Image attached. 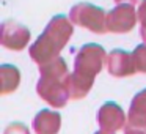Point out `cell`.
I'll use <instances>...</instances> for the list:
<instances>
[{
    "mask_svg": "<svg viewBox=\"0 0 146 134\" xmlns=\"http://www.w3.org/2000/svg\"><path fill=\"white\" fill-rule=\"evenodd\" d=\"M107 55L102 46L90 43L79 49L74 58V73L68 77V88L72 99H82L88 95L94 77L101 73Z\"/></svg>",
    "mask_w": 146,
    "mask_h": 134,
    "instance_id": "cell-1",
    "label": "cell"
},
{
    "mask_svg": "<svg viewBox=\"0 0 146 134\" xmlns=\"http://www.w3.org/2000/svg\"><path fill=\"white\" fill-rule=\"evenodd\" d=\"M72 32V22L68 17L61 16V14L54 16L50 22L46 25L44 32L30 46L29 54L32 60L38 65H44L54 58L60 57L61 49L69 41Z\"/></svg>",
    "mask_w": 146,
    "mask_h": 134,
    "instance_id": "cell-2",
    "label": "cell"
},
{
    "mask_svg": "<svg viewBox=\"0 0 146 134\" xmlns=\"http://www.w3.org/2000/svg\"><path fill=\"white\" fill-rule=\"evenodd\" d=\"M39 77L36 84V92L46 103L55 109L64 107L68 99L71 98L69 88H68V66L66 62L61 57L39 65Z\"/></svg>",
    "mask_w": 146,
    "mask_h": 134,
    "instance_id": "cell-3",
    "label": "cell"
},
{
    "mask_svg": "<svg viewBox=\"0 0 146 134\" xmlns=\"http://www.w3.org/2000/svg\"><path fill=\"white\" fill-rule=\"evenodd\" d=\"M69 21L79 27L88 29L93 33H98V35L108 32L105 11L91 3H79L72 7L69 11Z\"/></svg>",
    "mask_w": 146,
    "mask_h": 134,
    "instance_id": "cell-4",
    "label": "cell"
},
{
    "mask_svg": "<svg viewBox=\"0 0 146 134\" xmlns=\"http://www.w3.org/2000/svg\"><path fill=\"white\" fill-rule=\"evenodd\" d=\"M138 14L135 5H116L107 13V30L113 33H127L137 25Z\"/></svg>",
    "mask_w": 146,
    "mask_h": 134,
    "instance_id": "cell-5",
    "label": "cell"
},
{
    "mask_svg": "<svg viewBox=\"0 0 146 134\" xmlns=\"http://www.w3.org/2000/svg\"><path fill=\"white\" fill-rule=\"evenodd\" d=\"M30 41V30L17 21H5L0 27V43L11 51H22Z\"/></svg>",
    "mask_w": 146,
    "mask_h": 134,
    "instance_id": "cell-6",
    "label": "cell"
},
{
    "mask_svg": "<svg viewBox=\"0 0 146 134\" xmlns=\"http://www.w3.org/2000/svg\"><path fill=\"white\" fill-rule=\"evenodd\" d=\"M98 123L101 131L116 133L126 125V114L116 103H105L98 111Z\"/></svg>",
    "mask_w": 146,
    "mask_h": 134,
    "instance_id": "cell-7",
    "label": "cell"
},
{
    "mask_svg": "<svg viewBox=\"0 0 146 134\" xmlns=\"http://www.w3.org/2000/svg\"><path fill=\"white\" fill-rule=\"evenodd\" d=\"M107 70L113 77H126L137 73L132 54L123 51V49H115L108 54Z\"/></svg>",
    "mask_w": 146,
    "mask_h": 134,
    "instance_id": "cell-8",
    "label": "cell"
},
{
    "mask_svg": "<svg viewBox=\"0 0 146 134\" xmlns=\"http://www.w3.org/2000/svg\"><path fill=\"white\" fill-rule=\"evenodd\" d=\"M126 126L146 133V88L133 96L127 114Z\"/></svg>",
    "mask_w": 146,
    "mask_h": 134,
    "instance_id": "cell-9",
    "label": "cell"
},
{
    "mask_svg": "<svg viewBox=\"0 0 146 134\" xmlns=\"http://www.w3.org/2000/svg\"><path fill=\"white\" fill-rule=\"evenodd\" d=\"M61 126V117L58 112L42 109L33 118V129L36 134H58Z\"/></svg>",
    "mask_w": 146,
    "mask_h": 134,
    "instance_id": "cell-10",
    "label": "cell"
},
{
    "mask_svg": "<svg viewBox=\"0 0 146 134\" xmlns=\"http://www.w3.org/2000/svg\"><path fill=\"white\" fill-rule=\"evenodd\" d=\"M21 73L16 66L11 65H2L0 66V85H2V95L14 92L19 87Z\"/></svg>",
    "mask_w": 146,
    "mask_h": 134,
    "instance_id": "cell-11",
    "label": "cell"
},
{
    "mask_svg": "<svg viewBox=\"0 0 146 134\" xmlns=\"http://www.w3.org/2000/svg\"><path fill=\"white\" fill-rule=\"evenodd\" d=\"M133 63L138 73H146V43L138 44L132 52Z\"/></svg>",
    "mask_w": 146,
    "mask_h": 134,
    "instance_id": "cell-12",
    "label": "cell"
},
{
    "mask_svg": "<svg viewBox=\"0 0 146 134\" xmlns=\"http://www.w3.org/2000/svg\"><path fill=\"white\" fill-rule=\"evenodd\" d=\"M138 21H140V25H141V40L146 43V0H141V3L138 7Z\"/></svg>",
    "mask_w": 146,
    "mask_h": 134,
    "instance_id": "cell-13",
    "label": "cell"
},
{
    "mask_svg": "<svg viewBox=\"0 0 146 134\" xmlns=\"http://www.w3.org/2000/svg\"><path fill=\"white\" fill-rule=\"evenodd\" d=\"M3 134H30V131L27 129L25 125L22 123H11L7 126Z\"/></svg>",
    "mask_w": 146,
    "mask_h": 134,
    "instance_id": "cell-14",
    "label": "cell"
},
{
    "mask_svg": "<svg viewBox=\"0 0 146 134\" xmlns=\"http://www.w3.org/2000/svg\"><path fill=\"white\" fill-rule=\"evenodd\" d=\"M124 134H146V133H145V131L133 129V128H129V126H126V129H124Z\"/></svg>",
    "mask_w": 146,
    "mask_h": 134,
    "instance_id": "cell-15",
    "label": "cell"
},
{
    "mask_svg": "<svg viewBox=\"0 0 146 134\" xmlns=\"http://www.w3.org/2000/svg\"><path fill=\"white\" fill-rule=\"evenodd\" d=\"M118 5H137L138 0H115Z\"/></svg>",
    "mask_w": 146,
    "mask_h": 134,
    "instance_id": "cell-16",
    "label": "cell"
},
{
    "mask_svg": "<svg viewBox=\"0 0 146 134\" xmlns=\"http://www.w3.org/2000/svg\"><path fill=\"white\" fill-rule=\"evenodd\" d=\"M96 134H115V133H107V131H98Z\"/></svg>",
    "mask_w": 146,
    "mask_h": 134,
    "instance_id": "cell-17",
    "label": "cell"
}]
</instances>
